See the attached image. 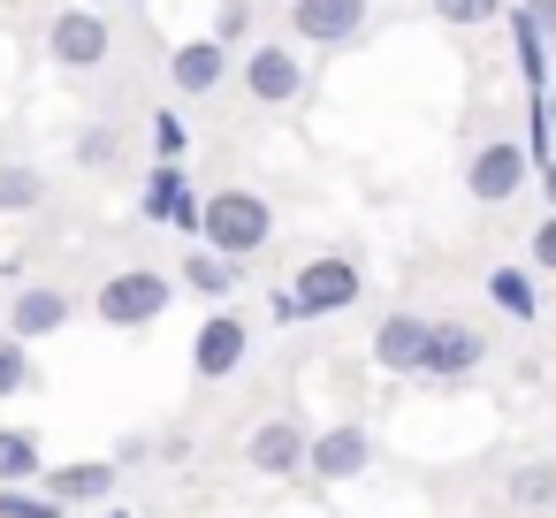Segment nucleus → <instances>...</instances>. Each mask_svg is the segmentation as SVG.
I'll return each mask as SVG.
<instances>
[{
    "label": "nucleus",
    "mask_w": 556,
    "mask_h": 518,
    "mask_svg": "<svg viewBox=\"0 0 556 518\" xmlns=\"http://www.w3.org/2000/svg\"><path fill=\"white\" fill-rule=\"evenodd\" d=\"M366 298V267L351 252H313L282 290H275V320H328V313H351Z\"/></svg>",
    "instance_id": "obj_1"
},
{
    "label": "nucleus",
    "mask_w": 556,
    "mask_h": 518,
    "mask_svg": "<svg viewBox=\"0 0 556 518\" xmlns=\"http://www.w3.org/2000/svg\"><path fill=\"white\" fill-rule=\"evenodd\" d=\"M237 77H244V100L252 108H305V92H313V62L298 54V39H260V47H244V62H237Z\"/></svg>",
    "instance_id": "obj_2"
},
{
    "label": "nucleus",
    "mask_w": 556,
    "mask_h": 518,
    "mask_svg": "<svg viewBox=\"0 0 556 518\" xmlns=\"http://www.w3.org/2000/svg\"><path fill=\"white\" fill-rule=\"evenodd\" d=\"M199 244H214V252H229V260H252V252L275 244V206H267L260 191H244V184H222V191L206 199Z\"/></svg>",
    "instance_id": "obj_3"
},
{
    "label": "nucleus",
    "mask_w": 556,
    "mask_h": 518,
    "mask_svg": "<svg viewBox=\"0 0 556 518\" xmlns=\"http://www.w3.org/2000/svg\"><path fill=\"white\" fill-rule=\"evenodd\" d=\"M176 290H184V282H176V275H161V267H115V275L92 290V313H100L108 328H123V336H130V328H153V320L176 305Z\"/></svg>",
    "instance_id": "obj_4"
},
{
    "label": "nucleus",
    "mask_w": 556,
    "mask_h": 518,
    "mask_svg": "<svg viewBox=\"0 0 556 518\" xmlns=\"http://www.w3.org/2000/svg\"><path fill=\"white\" fill-rule=\"evenodd\" d=\"M108 54H115V24L100 9H85V0H70V9L47 24V62L62 77H92V70H108Z\"/></svg>",
    "instance_id": "obj_5"
},
{
    "label": "nucleus",
    "mask_w": 556,
    "mask_h": 518,
    "mask_svg": "<svg viewBox=\"0 0 556 518\" xmlns=\"http://www.w3.org/2000/svg\"><path fill=\"white\" fill-rule=\"evenodd\" d=\"M282 16H290V39L298 47H358L374 31V0H282Z\"/></svg>",
    "instance_id": "obj_6"
},
{
    "label": "nucleus",
    "mask_w": 556,
    "mask_h": 518,
    "mask_svg": "<svg viewBox=\"0 0 556 518\" xmlns=\"http://www.w3.org/2000/svg\"><path fill=\"white\" fill-rule=\"evenodd\" d=\"M526 176H533L526 138H480L472 161H465V191H472L480 206H510V199L526 191Z\"/></svg>",
    "instance_id": "obj_7"
},
{
    "label": "nucleus",
    "mask_w": 556,
    "mask_h": 518,
    "mask_svg": "<svg viewBox=\"0 0 556 518\" xmlns=\"http://www.w3.org/2000/svg\"><path fill=\"white\" fill-rule=\"evenodd\" d=\"M244 465L267 472V480H298V472H313V427H305L298 412H267V419L252 427V442H244Z\"/></svg>",
    "instance_id": "obj_8"
},
{
    "label": "nucleus",
    "mask_w": 556,
    "mask_h": 518,
    "mask_svg": "<svg viewBox=\"0 0 556 518\" xmlns=\"http://www.w3.org/2000/svg\"><path fill=\"white\" fill-rule=\"evenodd\" d=\"M244 358H252V328H244V313H229V305L206 313L199 336H191V374H199V381H229Z\"/></svg>",
    "instance_id": "obj_9"
},
{
    "label": "nucleus",
    "mask_w": 556,
    "mask_h": 518,
    "mask_svg": "<svg viewBox=\"0 0 556 518\" xmlns=\"http://www.w3.org/2000/svg\"><path fill=\"white\" fill-rule=\"evenodd\" d=\"M366 465H374V427L336 419V427L313 434V480H320V488H351Z\"/></svg>",
    "instance_id": "obj_10"
},
{
    "label": "nucleus",
    "mask_w": 556,
    "mask_h": 518,
    "mask_svg": "<svg viewBox=\"0 0 556 518\" xmlns=\"http://www.w3.org/2000/svg\"><path fill=\"white\" fill-rule=\"evenodd\" d=\"M138 214H146V222H176L184 237L206 229V199H191V176H184L176 161H153V176H146V191H138Z\"/></svg>",
    "instance_id": "obj_11"
},
{
    "label": "nucleus",
    "mask_w": 556,
    "mask_h": 518,
    "mask_svg": "<svg viewBox=\"0 0 556 518\" xmlns=\"http://www.w3.org/2000/svg\"><path fill=\"white\" fill-rule=\"evenodd\" d=\"M427 343H434V320L412 313V305H396V313H381V328H374V366H381V374H427Z\"/></svg>",
    "instance_id": "obj_12"
},
{
    "label": "nucleus",
    "mask_w": 556,
    "mask_h": 518,
    "mask_svg": "<svg viewBox=\"0 0 556 518\" xmlns=\"http://www.w3.org/2000/svg\"><path fill=\"white\" fill-rule=\"evenodd\" d=\"M229 62H244V54H229L214 31H206V39H184V47L168 54V85H176L184 100H206V92L229 85Z\"/></svg>",
    "instance_id": "obj_13"
},
{
    "label": "nucleus",
    "mask_w": 556,
    "mask_h": 518,
    "mask_svg": "<svg viewBox=\"0 0 556 518\" xmlns=\"http://www.w3.org/2000/svg\"><path fill=\"white\" fill-rule=\"evenodd\" d=\"M62 328H70V290H54V282H31V290H16V298H9V336H16V343L62 336Z\"/></svg>",
    "instance_id": "obj_14"
},
{
    "label": "nucleus",
    "mask_w": 556,
    "mask_h": 518,
    "mask_svg": "<svg viewBox=\"0 0 556 518\" xmlns=\"http://www.w3.org/2000/svg\"><path fill=\"white\" fill-rule=\"evenodd\" d=\"M480 358H488V336H480L472 320H434V343H427V381H465Z\"/></svg>",
    "instance_id": "obj_15"
},
{
    "label": "nucleus",
    "mask_w": 556,
    "mask_h": 518,
    "mask_svg": "<svg viewBox=\"0 0 556 518\" xmlns=\"http://www.w3.org/2000/svg\"><path fill=\"white\" fill-rule=\"evenodd\" d=\"M184 290H199V298H237V282H244V260H229V252H214V244H191L184 252V275H176Z\"/></svg>",
    "instance_id": "obj_16"
},
{
    "label": "nucleus",
    "mask_w": 556,
    "mask_h": 518,
    "mask_svg": "<svg viewBox=\"0 0 556 518\" xmlns=\"http://www.w3.org/2000/svg\"><path fill=\"white\" fill-rule=\"evenodd\" d=\"M503 503L526 510V518L556 510V457H518V465L503 472Z\"/></svg>",
    "instance_id": "obj_17"
},
{
    "label": "nucleus",
    "mask_w": 556,
    "mask_h": 518,
    "mask_svg": "<svg viewBox=\"0 0 556 518\" xmlns=\"http://www.w3.org/2000/svg\"><path fill=\"white\" fill-rule=\"evenodd\" d=\"M510 47H518V77H526V100H548V39H541V24L526 16V0H510Z\"/></svg>",
    "instance_id": "obj_18"
},
{
    "label": "nucleus",
    "mask_w": 556,
    "mask_h": 518,
    "mask_svg": "<svg viewBox=\"0 0 556 518\" xmlns=\"http://www.w3.org/2000/svg\"><path fill=\"white\" fill-rule=\"evenodd\" d=\"M115 488V465L108 457H77V465H47V495L62 503H100Z\"/></svg>",
    "instance_id": "obj_19"
},
{
    "label": "nucleus",
    "mask_w": 556,
    "mask_h": 518,
    "mask_svg": "<svg viewBox=\"0 0 556 518\" xmlns=\"http://www.w3.org/2000/svg\"><path fill=\"white\" fill-rule=\"evenodd\" d=\"M39 472H47L39 434H31V427H0V488H24V480H39Z\"/></svg>",
    "instance_id": "obj_20"
},
{
    "label": "nucleus",
    "mask_w": 556,
    "mask_h": 518,
    "mask_svg": "<svg viewBox=\"0 0 556 518\" xmlns=\"http://www.w3.org/2000/svg\"><path fill=\"white\" fill-rule=\"evenodd\" d=\"M39 206H47V168L0 161V214H39Z\"/></svg>",
    "instance_id": "obj_21"
},
{
    "label": "nucleus",
    "mask_w": 556,
    "mask_h": 518,
    "mask_svg": "<svg viewBox=\"0 0 556 518\" xmlns=\"http://www.w3.org/2000/svg\"><path fill=\"white\" fill-rule=\"evenodd\" d=\"M488 305H503L510 320H533V313H541V290H533L526 267H495V275H488Z\"/></svg>",
    "instance_id": "obj_22"
},
{
    "label": "nucleus",
    "mask_w": 556,
    "mask_h": 518,
    "mask_svg": "<svg viewBox=\"0 0 556 518\" xmlns=\"http://www.w3.org/2000/svg\"><path fill=\"white\" fill-rule=\"evenodd\" d=\"M427 9H434V24H450V31H480V24L510 16V0H427Z\"/></svg>",
    "instance_id": "obj_23"
},
{
    "label": "nucleus",
    "mask_w": 556,
    "mask_h": 518,
    "mask_svg": "<svg viewBox=\"0 0 556 518\" xmlns=\"http://www.w3.org/2000/svg\"><path fill=\"white\" fill-rule=\"evenodd\" d=\"M146 146H153V161H176V168H184V153H191V130H184V115L153 108V115H146Z\"/></svg>",
    "instance_id": "obj_24"
},
{
    "label": "nucleus",
    "mask_w": 556,
    "mask_h": 518,
    "mask_svg": "<svg viewBox=\"0 0 556 518\" xmlns=\"http://www.w3.org/2000/svg\"><path fill=\"white\" fill-rule=\"evenodd\" d=\"M62 495H31V488H0V518H62Z\"/></svg>",
    "instance_id": "obj_25"
},
{
    "label": "nucleus",
    "mask_w": 556,
    "mask_h": 518,
    "mask_svg": "<svg viewBox=\"0 0 556 518\" xmlns=\"http://www.w3.org/2000/svg\"><path fill=\"white\" fill-rule=\"evenodd\" d=\"M24 389H31V358L16 336H0V396H24Z\"/></svg>",
    "instance_id": "obj_26"
},
{
    "label": "nucleus",
    "mask_w": 556,
    "mask_h": 518,
    "mask_svg": "<svg viewBox=\"0 0 556 518\" xmlns=\"http://www.w3.org/2000/svg\"><path fill=\"white\" fill-rule=\"evenodd\" d=\"M77 161H85V168H115V161H123V130H85V138H77Z\"/></svg>",
    "instance_id": "obj_27"
},
{
    "label": "nucleus",
    "mask_w": 556,
    "mask_h": 518,
    "mask_svg": "<svg viewBox=\"0 0 556 518\" xmlns=\"http://www.w3.org/2000/svg\"><path fill=\"white\" fill-rule=\"evenodd\" d=\"M244 31H252V0H222V9H214V39L244 47Z\"/></svg>",
    "instance_id": "obj_28"
},
{
    "label": "nucleus",
    "mask_w": 556,
    "mask_h": 518,
    "mask_svg": "<svg viewBox=\"0 0 556 518\" xmlns=\"http://www.w3.org/2000/svg\"><path fill=\"white\" fill-rule=\"evenodd\" d=\"M526 244H533V267H541V275H556V214H548V222H541Z\"/></svg>",
    "instance_id": "obj_29"
},
{
    "label": "nucleus",
    "mask_w": 556,
    "mask_h": 518,
    "mask_svg": "<svg viewBox=\"0 0 556 518\" xmlns=\"http://www.w3.org/2000/svg\"><path fill=\"white\" fill-rule=\"evenodd\" d=\"M115 457H123V465H138V457H161V442H146V434H123V442H115Z\"/></svg>",
    "instance_id": "obj_30"
},
{
    "label": "nucleus",
    "mask_w": 556,
    "mask_h": 518,
    "mask_svg": "<svg viewBox=\"0 0 556 518\" xmlns=\"http://www.w3.org/2000/svg\"><path fill=\"white\" fill-rule=\"evenodd\" d=\"M526 16H533V24H541V39L556 47V0H526Z\"/></svg>",
    "instance_id": "obj_31"
},
{
    "label": "nucleus",
    "mask_w": 556,
    "mask_h": 518,
    "mask_svg": "<svg viewBox=\"0 0 556 518\" xmlns=\"http://www.w3.org/2000/svg\"><path fill=\"white\" fill-rule=\"evenodd\" d=\"M541 199H548V214H556V161L541 168Z\"/></svg>",
    "instance_id": "obj_32"
},
{
    "label": "nucleus",
    "mask_w": 556,
    "mask_h": 518,
    "mask_svg": "<svg viewBox=\"0 0 556 518\" xmlns=\"http://www.w3.org/2000/svg\"><path fill=\"white\" fill-rule=\"evenodd\" d=\"M108 518H130V510H108Z\"/></svg>",
    "instance_id": "obj_33"
}]
</instances>
